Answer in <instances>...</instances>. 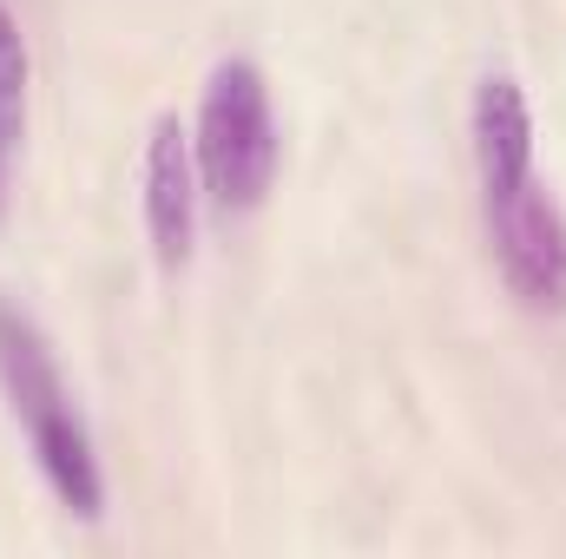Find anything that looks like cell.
Segmentation results:
<instances>
[{
    "label": "cell",
    "instance_id": "cell-5",
    "mask_svg": "<svg viewBox=\"0 0 566 559\" xmlns=\"http://www.w3.org/2000/svg\"><path fill=\"white\" fill-rule=\"evenodd\" d=\"M474 171H481V191L534 171V113L507 73H488L474 93Z\"/></svg>",
    "mask_w": 566,
    "mask_h": 559
},
{
    "label": "cell",
    "instance_id": "cell-1",
    "mask_svg": "<svg viewBox=\"0 0 566 559\" xmlns=\"http://www.w3.org/2000/svg\"><path fill=\"white\" fill-rule=\"evenodd\" d=\"M0 389L13 402L20 434L33 441V461H40L46 487L60 494V507L80 514V520H99L106 481H99L93 434H86V421L73 409V389L60 382V362H53L46 336L13 303H0Z\"/></svg>",
    "mask_w": 566,
    "mask_h": 559
},
{
    "label": "cell",
    "instance_id": "cell-6",
    "mask_svg": "<svg viewBox=\"0 0 566 559\" xmlns=\"http://www.w3.org/2000/svg\"><path fill=\"white\" fill-rule=\"evenodd\" d=\"M20 99H27V40L0 0V184H7V151L20 133Z\"/></svg>",
    "mask_w": 566,
    "mask_h": 559
},
{
    "label": "cell",
    "instance_id": "cell-3",
    "mask_svg": "<svg viewBox=\"0 0 566 559\" xmlns=\"http://www.w3.org/2000/svg\"><path fill=\"white\" fill-rule=\"evenodd\" d=\"M481 218L507 289L534 316H566V211L554 204V191L534 171L514 184H488Z\"/></svg>",
    "mask_w": 566,
    "mask_h": 559
},
{
    "label": "cell",
    "instance_id": "cell-2",
    "mask_svg": "<svg viewBox=\"0 0 566 559\" xmlns=\"http://www.w3.org/2000/svg\"><path fill=\"white\" fill-rule=\"evenodd\" d=\"M191 151H198V178L224 218L264 204V191L277 178V119H271V86L251 60H224L211 73Z\"/></svg>",
    "mask_w": 566,
    "mask_h": 559
},
{
    "label": "cell",
    "instance_id": "cell-4",
    "mask_svg": "<svg viewBox=\"0 0 566 559\" xmlns=\"http://www.w3.org/2000/svg\"><path fill=\"white\" fill-rule=\"evenodd\" d=\"M198 151L178 119H158L145 145V231L165 271H178L191 257V231H198Z\"/></svg>",
    "mask_w": 566,
    "mask_h": 559
}]
</instances>
